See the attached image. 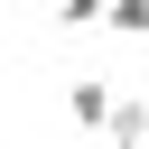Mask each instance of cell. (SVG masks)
Instances as JSON below:
<instances>
[{
    "label": "cell",
    "mask_w": 149,
    "mask_h": 149,
    "mask_svg": "<svg viewBox=\"0 0 149 149\" xmlns=\"http://www.w3.org/2000/svg\"><path fill=\"white\" fill-rule=\"evenodd\" d=\"M65 112H74V130H102V140H112V112H121V93H112L102 74H74V84H65Z\"/></svg>",
    "instance_id": "1"
},
{
    "label": "cell",
    "mask_w": 149,
    "mask_h": 149,
    "mask_svg": "<svg viewBox=\"0 0 149 149\" xmlns=\"http://www.w3.org/2000/svg\"><path fill=\"white\" fill-rule=\"evenodd\" d=\"M112 140H121V149H149V93H121V112H112Z\"/></svg>",
    "instance_id": "2"
},
{
    "label": "cell",
    "mask_w": 149,
    "mask_h": 149,
    "mask_svg": "<svg viewBox=\"0 0 149 149\" xmlns=\"http://www.w3.org/2000/svg\"><path fill=\"white\" fill-rule=\"evenodd\" d=\"M102 28H112V37H149V0H112Z\"/></svg>",
    "instance_id": "3"
},
{
    "label": "cell",
    "mask_w": 149,
    "mask_h": 149,
    "mask_svg": "<svg viewBox=\"0 0 149 149\" xmlns=\"http://www.w3.org/2000/svg\"><path fill=\"white\" fill-rule=\"evenodd\" d=\"M112 0H56V28H102Z\"/></svg>",
    "instance_id": "4"
}]
</instances>
